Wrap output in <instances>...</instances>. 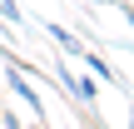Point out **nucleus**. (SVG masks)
<instances>
[{
    "instance_id": "nucleus-5",
    "label": "nucleus",
    "mask_w": 134,
    "mask_h": 129,
    "mask_svg": "<svg viewBox=\"0 0 134 129\" xmlns=\"http://www.w3.org/2000/svg\"><path fill=\"white\" fill-rule=\"evenodd\" d=\"M124 20H129V25H134V5H124Z\"/></svg>"
},
{
    "instance_id": "nucleus-7",
    "label": "nucleus",
    "mask_w": 134,
    "mask_h": 129,
    "mask_svg": "<svg viewBox=\"0 0 134 129\" xmlns=\"http://www.w3.org/2000/svg\"><path fill=\"white\" fill-rule=\"evenodd\" d=\"M0 124H5V109H0Z\"/></svg>"
},
{
    "instance_id": "nucleus-3",
    "label": "nucleus",
    "mask_w": 134,
    "mask_h": 129,
    "mask_svg": "<svg viewBox=\"0 0 134 129\" xmlns=\"http://www.w3.org/2000/svg\"><path fill=\"white\" fill-rule=\"evenodd\" d=\"M80 60H85V70H90V75H99L104 85H119V75H114V65H109L104 55H94V50H85Z\"/></svg>"
},
{
    "instance_id": "nucleus-2",
    "label": "nucleus",
    "mask_w": 134,
    "mask_h": 129,
    "mask_svg": "<svg viewBox=\"0 0 134 129\" xmlns=\"http://www.w3.org/2000/svg\"><path fill=\"white\" fill-rule=\"evenodd\" d=\"M45 35L60 45V55H75V60L85 55V45H80V35H75V30H65V25H45Z\"/></svg>"
},
{
    "instance_id": "nucleus-1",
    "label": "nucleus",
    "mask_w": 134,
    "mask_h": 129,
    "mask_svg": "<svg viewBox=\"0 0 134 129\" xmlns=\"http://www.w3.org/2000/svg\"><path fill=\"white\" fill-rule=\"evenodd\" d=\"M55 80H60V85L70 89V99H75V104H80L85 114H94V99H99V85L90 80V70H85V75H75L70 65H55Z\"/></svg>"
},
{
    "instance_id": "nucleus-6",
    "label": "nucleus",
    "mask_w": 134,
    "mask_h": 129,
    "mask_svg": "<svg viewBox=\"0 0 134 129\" xmlns=\"http://www.w3.org/2000/svg\"><path fill=\"white\" fill-rule=\"evenodd\" d=\"M85 5H104V0H85Z\"/></svg>"
},
{
    "instance_id": "nucleus-4",
    "label": "nucleus",
    "mask_w": 134,
    "mask_h": 129,
    "mask_svg": "<svg viewBox=\"0 0 134 129\" xmlns=\"http://www.w3.org/2000/svg\"><path fill=\"white\" fill-rule=\"evenodd\" d=\"M0 15H5L10 25H25V15H20V5H15V0H0Z\"/></svg>"
}]
</instances>
